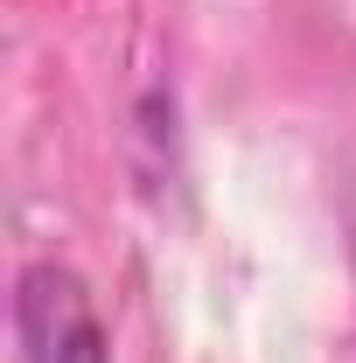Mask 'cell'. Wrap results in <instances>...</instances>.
Instances as JSON below:
<instances>
[{"label":"cell","mask_w":356,"mask_h":363,"mask_svg":"<svg viewBox=\"0 0 356 363\" xmlns=\"http://www.w3.org/2000/svg\"><path fill=\"white\" fill-rule=\"evenodd\" d=\"M14 321H21V350L28 363H112L105 357V335H98V315H91L84 286L56 266H28L21 272V301H14Z\"/></svg>","instance_id":"1"}]
</instances>
